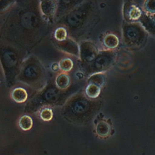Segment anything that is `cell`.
<instances>
[{"mask_svg":"<svg viewBox=\"0 0 155 155\" xmlns=\"http://www.w3.org/2000/svg\"><path fill=\"white\" fill-rule=\"evenodd\" d=\"M49 24L40 13L38 0L17 1L1 24V36L24 50L29 49L46 35Z\"/></svg>","mask_w":155,"mask_h":155,"instance_id":"cell-1","label":"cell"},{"mask_svg":"<svg viewBox=\"0 0 155 155\" xmlns=\"http://www.w3.org/2000/svg\"><path fill=\"white\" fill-rule=\"evenodd\" d=\"M96 19L97 5L95 0H84L56 23L65 27L70 36L73 38L83 35Z\"/></svg>","mask_w":155,"mask_h":155,"instance_id":"cell-2","label":"cell"},{"mask_svg":"<svg viewBox=\"0 0 155 155\" xmlns=\"http://www.w3.org/2000/svg\"><path fill=\"white\" fill-rule=\"evenodd\" d=\"M99 105L96 101L78 93L70 97L62 108V114L68 120L76 124L88 122L96 113Z\"/></svg>","mask_w":155,"mask_h":155,"instance_id":"cell-3","label":"cell"},{"mask_svg":"<svg viewBox=\"0 0 155 155\" xmlns=\"http://www.w3.org/2000/svg\"><path fill=\"white\" fill-rule=\"evenodd\" d=\"M16 81L38 90H42L45 87L46 71L38 57L31 54L25 58Z\"/></svg>","mask_w":155,"mask_h":155,"instance_id":"cell-4","label":"cell"},{"mask_svg":"<svg viewBox=\"0 0 155 155\" xmlns=\"http://www.w3.org/2000/svg\"><path fill=\"white\" fill-rule=\"evenodd\" d=\"M23 50L10 42L4 44L1 42V64L8 84L13 82L14 79L16 80L22 62L25 58L23 54Z\"/></svg>","mask_w":155,"mask_h":155,"instance_id":"cell-5","label":"cell"},{"mask_svg":"<svg viewBox=\"0 0 155 155\" xmlns=\"http://www.w3.org/2000/svg\"><path fill=\"white\" fill-rule=\"evenodd\" d=\"M148 35L139 22L124 21L122 25V38L127 48L133 50L141 48L145 44Z\"/></svg>","mask_w":155,"mask_h":155,"instance_id":"cell-6","label":"cell"},{"mask_svg":"<svg viewBox=\"0 0 155 155\" xmlns=\"http://www.w3.org/2000/svg\"><path fill=\"white\" fill-rule=\"evenodd\" d=\"M116 58L115 50H103L99 51L96 59L87 65L90 75L96 73H105L113 65Z\"/></svg>","mask_w":155,"mask_h":155,"instance_id":"cell-7","label":"cell"},{"mask_svg":"<svg viewBox=\"0 0 155 155\" xmlns=\"http://www.w3.org/2000/svg\"><path fill=\"white\" fill-rule=\"evenodd\" d=\"M79 59L83 64H90L97 57L99 50L91 41H82L79 43Z\"/></svg>","mask_w":155,"mask_h":155,"instance_id":"cell-8","label":"cell"},{"mask_svg":"<svg viewBox=\"0 0 155 155\" xmlns=\"http://www.w3.org/2000/svg\"><path fill=\"white\" fill-rule=\"evenodd\" d=\"M143 13L133 0H124L122 15L124 21L127 22H139Z\"/></svg>","mask_w":155,"mask_h":155,"instance_id":"cell-9","label":"cell"},{"mask_svg":"<svg viewBox=\"0 0 155 155\" xmlns=\"http://www.w3.org/2000/svg\"><path fill=\"white\" fill-rule=\"evenodd\" d=\"M38 5L44 19L49 24L55 22L58 12L57 0H38Z\"/></svg>","mask_w":155,"mask_h":155,"instance_id":"cell-10","label":"cell"},{"mask_svg":"<svg viewBox=\"0 0 155 155\" xmlns=\"http://www.w3.org/2000/svg\"><path fill=\"white\" fill-rule=\"evenodd\" d=\"M53 43L54 47L62 53L79 58V44L72 37L69 36L62 41L53 40Z\"/></svg>","mask_w":155,"mask_h":155,"instance_id":"cell-11","label":"cell"},{"mask_svg":"<svg viewBox=\"0 0 155 155\" xmlns=\"http://www.w3.org/2000/svg\"><path fill=\"white\" fill-rule=\"evenodd\" d=\"M61 97V90L57 88L55 84L45 86L39 94V102L44 103H54L58 101Z\"/></svg>","mask_w":155,"mask_h":155,"instance_id":"cell-12","label":"cell"},{"mask_svg":"<svg viewBox=\"0 0 155 155\" xmlns=\"http://www.w3.org/2000/svg\"><path fill=\"white\" fill-rule=\"evenodd\" d=\"M84 0H57L58 12L55 22L78 7Z\"/></svg>","mask_w":155,"mask_h":155,"instance_id":"cell-13","label":"cell"},{"mask_svg":"<svg viewBox=\"0 0 155 155\" xmlns=\"http://www.w3.org/2000/svg\"><path fill=\"white\" fill-rule=\"evenodd\" d=\"M119 39L117 36L113 33L105 34L101 41L104 50H114L119 45Z\"/></svg>","mask_w":155,"mask_h":155,"instance_id":"cell-14","label":"cell"},{"mask_svg":"<svg viewBox=\"0 0 155 155\" xmlns=\"http://www.w3.org/2000/svg\"><path fill=\"white\" fill-rule=\"evenodd\" d=\"M139 22L148 35L155 37V21L151 15L143 13Z\"/></svg>","mask_w":155,"mask_h":155,"instance_id":"cell-15","label":"cell"},{"mask_svg":"<svg viewBox=\"0 0 155 155\" xmlns=\"http://www.w3.org/2000/svg\"><path fill=\"white\" fill-rule=\"evenodd\" d=\"M70 77L67 73H60L58 74L54 80V84L61 90H64L68 88L70 85Z\"/></svg>","mask_w":155,"mask_h":155,"instance_id":"cell-16","label":"cell"},{"mask_svg":"<svg viewBox=\"0 0 155 155\" xmlns=\"http://www.w3.org/2000/svg\"><path fill=\"white\" fill-rule=\"evenodd\" d=\"M10 96L13 101L16 103L21 104L27 101L28 94L24 88L16 87L12 90Z\"/></svg>","mask_w":155,"mask_h":155,"instance_id":"cell-17","label":"cell"},{"mask_svg":"<svg viewBox=\"0 0 155 155\" xmlns=\"http://www.w3.org/2000/svg\"><path fill=\"white\" fill-rule=\"evenodd\" d=\"M96 131L99 136L101 137H106L110 134L111 127L107 122L105 120H100L96 124Z\"/></svg>","mask_w":155,"mask_h":155,"instance_id":"cell-18","label":"cell"},{"mask_svg":"<svg viewBox=\"0 0 155 155\" xmlns=\"http://www.w3.org/2000/svg\"><path fill=\"white\" fill-rule=\"evenodd\" d=\"M101 87L92 83H87L85 89V95L91 99H94L99 97L101 92Z\"/></svg>","mask_w":155,"mask_h":155,"instance_id":"cell-19","label":"cell"},{"mask_svg":"<svg viewBox=\"0 0 155 155\" xmlns=\"http://www.w3.org/2000/svg\"><path fill=\"white\" fill-rule=\"evenodd\" d=\"M53 40L56 41H62L69 36L67 28L62 25H58L53 33Z\"/></svg>","mask_w":155,"mask_h":155,"instance_id":"cell-20","label":"cell"},{"mask_svg":"<svg viewBox=\"0 0 155 155\" xmlns=\"http://www.w3.org/2000/svg\"><path fill=\"white\" fill-rule=\"evenodd\" d=\"M106 82V76L105 73H96L89 76L87 83H92L99 85L101 88Z\"/></svg>","mask_w":155,"mask_h":155,"instance_id":"cell-21","label":"cell"},{"mask_svg":"<svg viewBox=\"0 0 155 155\" xmlns=\"http://www.w3.org/2000/svg\"><path fill=\"white\" fill-rule=\"evenodd\" d=\"M33 124L32 118L27 114L21 116L18 120V125L23 131L30 130L33 127Z\"/></svg>","mask_w":155,"mask_h":155,"instance_id":"cell-22","label":"cell"},{"mask_svg":"<svg viewBox=\"0 0 155 155\" xmlns=\"http://www.w3.org/2000/svg\"><path fill=\"white\" fill-rule=\"evenodd\" d=\"M58 65L59 70L64 73L70 72L73 68L74 62L73 60L70 58H62L59 62Z\"/></svg>","mask_w":155,"mask_h":155,"instance_id":"cell-23","label":"cell"},{"mask_svg":"<svg viewBox=\"0 0 155 155\" xmlns=\"http://www.w3.org/2000/svg\"><path fill=\"white\" fill-rule=\"evenodd\" d=\"M39 116L43 121L48 122L52 119L53 113L51 108L48 107H44L39 110Z\"/></svg>","mask_w":155,"mask_h":155,"instance_id":"cell-24","label":"cell"},{"mask_svg":"<svg viewBox=\"0 0 155 155\" xmlns=\"http://www.w3.org/2000/svg\"><path fill=\"white\" fill-rule=\"evenodd\" d=\"M143 12L149 15H155V0H145L143 4Z\"/></svg>","mask_w":155,"mask_h":155,"instance_id":"cell-25","label":"cell"},{"mask_svg":"<svg viewBox=\"0 0 155 155\" xmlns=\"http://www.w3.org/2000/svg\"><path fill=\"white\" fill-rule=\"evenodd\" d=\"M18 0H1V13H6L10 8H12Z\"/></svg>","mask_w":155,"mask_h":155,"instance_id":"cell-26","label":"cell"},{"mask_svg":"<svg viewBox=\"0 0 155 155\" xmlns=\"http://www.w3.org/2000/svg\"><path fill=\"white\" fill-rule=\"evenodd\" d=\"M51 69L53 71H58L59 70L58 63H53L51 66Z\"/></svg>","mask_w":155,"mask_h":155,"instance_id":"cell-27","label":"cell"},{"mask_svg":"<svg viewBox=\"0 0 155 155\" xmlns=\"http://www.w3.org/2000/svg\"><path fill=\"white\" fill-rule=\"evenodd\" d=\"M152 16V18L154 19V20L155 21V15H151Z\"/></svg>","mask_w":155,"mask_h":155,"instance_id":"cell-28","label":"cell"}]
</instances>
